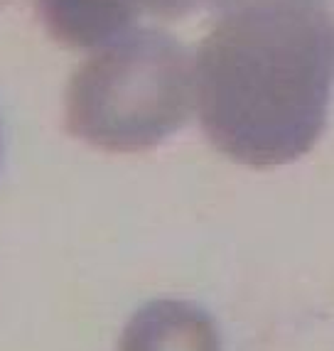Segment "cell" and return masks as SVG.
<instances>
[{"instance_id":"cell-5","label":"cell","mask_w":334,"mask_h":351,"mask_svg":"<svg viewBox=\"0 0 334 351\" xmlns=\"http://www.w3.org/2000/svg\"><path fill=\"white\" fill-rule=\"evenodd\" d=\"M197 10L206 8L219 15H231L241 10H258V8H298V5H322V0H194Z\"/></svg>"},{"instance_id":"cell-2","label":"cell","mask_w":334,"mask_h":351,"mask_svg":"<svg viewBox=\"0 0 334 351\" xmlns=\"http://www.w3.org/2000/svg\"><path fill=\"white\" fill-rule=\"evenodd\" d=\"M194 62L172 35L130 29L71 76L67 128L106 152H143L189 121Z\"/></svg>"},{"instance_id":"cell-1","label":"cell","mask_w":334,"mask_h":351,"mask_svg":"<svg viewBox=\"0 0 334 351\" xmlns=\"http://www.w3.org/2000/svg\"><path fill=\"white\" fill-rule=\"evenodd\" d=\"M334 88V18L324 5L222 15L194 59V104L206 138L248 167L315 147Z\"/></svg>"},{"instance_id":"cell-4","label":"cell","mask_w":334,"mask_h":351,"mask_svg":"<svg viewBox=\"0 0 334 351\" xmlns=\"http://www.w3.org/2000/svg\"><path fill=\"white\" fill-rule=\"evenodd\" d=\"M37 10L57 42L74 49L104 47L130 32L147 0H37Z\"/></svg>"},{"instance_id":"cell-3","label":"cell","mask_w":334,"mask_h":351,"mask_svg":"<svg viewBox=\"0 0 334 351\" xmlns=\"http://www.w3.org/2000/svg\"><path fill=\"white\" fill-rule=\"evenodd\" d=\"M118 351H224L217 322L187 300L143 304L121 332Z\"/></svg>"}]
</instances>
